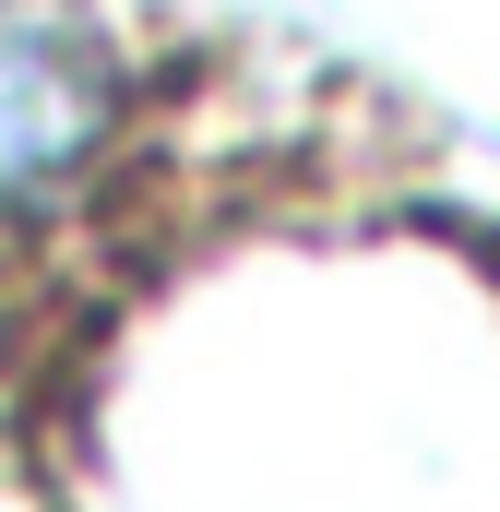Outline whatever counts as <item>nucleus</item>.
<instances>
[{
	"mask_svg": "<svg viewBox=\"0 0 500 512\" xmlns=\"http://www.w3.org/2000/svg\"><path fill=\"white\" fill-rule=\"evenodd\" d=\"M108 48L36 0H0V215H36L96 143H108Z\"/></svg>",
	"mask_w": 500,
	"mask_h": 512,
	"instance_id": "f257e3e1",
	"label": "nucleus"
}]
</instances>
